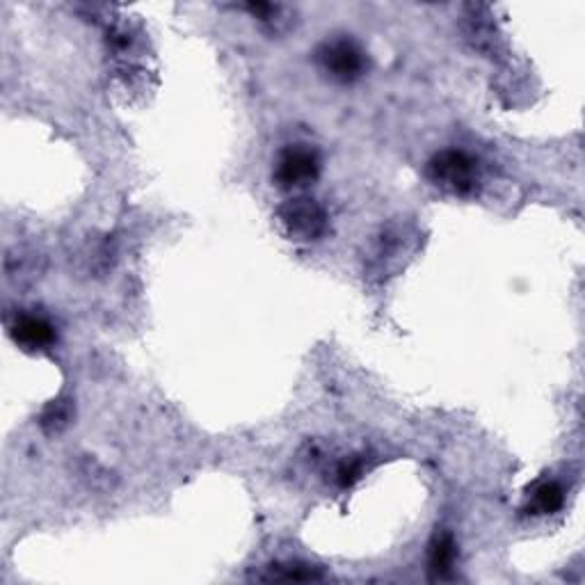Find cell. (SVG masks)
Returning <instances> with one entry per match:
<instances>
[{
    "instance_id": "cell-1",
    "label": "cell",
    "mask_w": 585,
    "mask_h": 585,
    "mask_svg": "<svg viewBox=\"0 0 585 585\" xmlns=\"http://www.w3.org/2000/svg\"><path fill=\"white\" fill-rule=\"evenodd\" d=\"M426 174L432 186L455 197H474L483 179L478 160L460 149H444L432 156Z\"/></svg>"
},
{
    "instance_id": "cell-2",
    "label": "cell",
    "mask_w": 585,
    "mask_h": 585,
    "mask_svg": "<svg viewBox=\"0 0 585 585\" xmlns=\"http://www.w3.org/2000/svg\"><path fill=\"white\" fill-rule=\"evenodd\" d=\"M275 220L282 229V234L293 243H316L325 238L330 229L327 211L311 197H291L284 204H279Z\"/></svg>"
},
{
    "instance_id": "cell-3",
    "label": "cell",
    "mask_w": 585,
    "mask_h": 585,
    "mask_svg": "<svg viewBox=\"0 0 585 585\" xmlns=\"http://www.w3.org/2000/svg\"><path fill=\"white\" fill-rule=\"evenodd\" d=\"M316 62L323 74L330 76L336 83H355L357 78L366 74V53L355 39L339 37L327 39L318 46Z\"/></svg>"
},
{
    "instance_id": "cell-4",
    "label": "cell",
    "mask_w": 585,
    "mask_h": 585,
    "mask_svg": "<svg viewBox=\"0 0 585 585\" xmlns=\"http://www.w3.org/2000/svg\"><path fill=\"white\" fill-rule=\"evenodd\" d=\"M323 160L309 144H291L279 151L272 170V181L282 190H304L320 176Z\"/></svg>"
},
{
    "instance_id": "cell-5",
    "label": "cell",
    "mask_w": 585,
    "mask_h": 585,
    "mask_svg": "<svg viewBox=\"0 0 585 585\" xmlns=\"http://www.w3.org/2000/svg\"><path fill=\"white\" fill-rule=\"evenodd\" d=\"M10 336L19 348L28 352H37V350H46L53 346L55 327L42 316L21 314L12 320Z\"/></svg>"
},
{
    "instance_id": "cell-6",
    "label": "cell",
    "mask_w": 585,
    "mask_h": 585,
    "mask_svg": "<svg viewBox=\"0 0 585 585\" xmlns=\"http://www.w3.org/2000/svg\"><path fill=\"white\" fill-rule=\"evenodd\" d=\"M565 506V487L558 483V480H544L538 483L528 494V501L524 506L526 515L533 517H547L554 515L560 508Z\"/></svg>"
},
{
    "instance_id": "cell-7",
    "label": "cell",
    "mask_w": 585,
    "mask_h": 585,
    "mask_svg": "<svg viewBox=\"0 0 585 585\" xmlns=\"http://www.w3.org/2000/svg\"><path fill=\"white\" fill-rule=\"evenodd\" d=\"M455 560H458V544L451 533H435L428 547V572L432 579H446L451 576Z\"/></svg>"
},
{
    "instance_id": "cell-8",
    "label": "cell",
    "mask_w": 585,
    "mask_h": 585,
    "mask_svg": "<svg viewBox=\"0 0 585 585\" xmlns=\"http://www.w3.org/2000/svg\"><path fill=\"white\" fill-rule=\"evenodd\" d=\"M71 400L67 398H58V400H51L44 407L42 416H39V423H42V428L46 432H60L62 428L69 426L71 421Z\"/></svg>"
},
{
    "instance_id": "cell-9",
    "label": "cell",
    "mask_w": 585,
    "mask_h": 585,
    "mask_svg": "<svg viewBox=\"0 0 585 585\" xmlns=\"http://www.w3.org/2000/svg\"><path fill=\"white\" fill-rule=\"evenodd\" d=\"M263 579H275V581H320L325 579V574L318 572V567L309 565H277L272 567V572Z\"/></svg>"
},
{
    "instance_id": "cell-10",
    "label": "cell",
    "mask_w": 585,
    "mask_h": 585,
    "mask_svg": "<svg viewBox=\"0 0 585 585\" xmlns=\"http://www.w3.org/2000/svg\"><path fill=\"white\" fill-rule=\"evenodd\" d=\"M364 476V460L362 458H346L336 464L334 471V480L339 483V487H352L357 480H362Z\"/></svg>"
}]
</instances>
